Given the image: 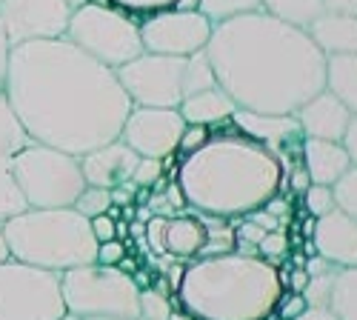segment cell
I'll list each match as a JSON object with an SVG mask.
<instances>
[{
    "label": "cell",
    "mask_w": 357,
    "mask_h": 320,
    "mask_svg": "<svg viewBox=\"0 0 357 320\" xmlns=\"http://www.w3.org/2000/svg\"><path fill=\"white\" fill-rule=\"evenodd\" d=\"M312 243L320 257H326L337 269L357 266V220L340 209H332L314 220Z\"/></svg>",
    "instance_id": "17"
},
{
    "label": "cell",
    "mask_w": 357,
    "mask_h": 320,
    "mask_svg": "<svg viewBox=\"0 0 357 320\" xmlns=\"http://www.w3.org/2000/svg\"><path fill=\"white\" fill-rule=\"evenodd\" d=\"M314 220H317V218H312V215H309V218H306V223H303V235H306V238H312V231H314Z\"/></svg>",
    "instance_id": "53"
},
{
    "label": "cell",
    "mask_w": 357,
    "mask_h": 320,
    "mask_svg": "<svg viewBox=\"0 0 357 320\" xmlns=\"http://www.w3.org/2000/svg\"><path fill=\"white\" fill-rule=\"evenodd\" d=\"M9 40H6V32H3V26H0V89H3V80H6V66H9Z\"/></svg>",
    "instance_id": "47"
},
{
    "label": "cell",
    "mask_w": 357,
    "mask_h": 320,
    "mask_svg": "<svg viewBox=\"0 0 357 320\" xmlns=\"http://www.w3.org/2000/svg\"><path fill=\"white\" fill-rule=\"evenodd\" d=\"M137 160H140V155L117 137V140L106 143V146L86 152L80 158V172H83L86 186L114 189V186H123L132 181Z\"/></svg>",
    "instance_id": "16"
},
{
    "label": "cell",
    "mask_w": 357,
    "mask_h": 320,
    "mask_svg": "<svg viewBox=\"0 0 357 320\" xmlns=\"http://www.w3.org/2000/svg\"><path fill=\"white\" fill-rule=\"evenodd\" d=\"M177 186L186 206L215 218H243L286 189V166L234 126L183 155Z\"/></svg>",
    "instance_id": "3"
},
{
    "label": "cell",
    "mask_w": 357,
    "mask_h": 320,
    "mask_svg": "<svg viewBox=\"0 0 357 320\" xmlns=\"http://www.w3.org/2000/svg\"><path fill=\"white\" fill-rule=\"evenodd\" d=\"M63 320H75V317H72V314H66V317H63Z\"/></svg>",
    "instance_id": "57"
},
{
    "label": "cell",
    "mask_w": 357,
    "mask_h": 320,
    "mask_svg": "<svg viewBox=\"0 0 357 320\" xmlns=\"http://www.w3.org/2000/svg\"><path fill=\"white\" fill-rule=\"evenodd\" d=\"M3 238L12 260L57 275L75 266L95 264L98 252L89 218L80 215L75 206L26 209L3 220Z\"/></svg>",
    "instance_id": "5"
},
{
    "label": "cell",
    "mask_w": 357,
    "mask_h": 320,
    "mask_svg": "<svg viewBox=\"0 0 357 320\" xmlns=\"http://www.w3.org/2000/svg\"><path fill=\"white\" fill-rule=\"evenodd\" d=\"M63 38L112 69L129 63L143 52L140 20L109 3H95V0H86L83 6L72 9Z\"/></svg>",
    "instance_id": "8"
},
{
    "label": "cell",
    "mask_w": 357,
    "mask_h": 320,
    "mask_svg": "<svg viewBox=\"0 0 357 320\" xmlns=\"http://www.w3.org/2000/svg\"><path fill=\"white\" fill-rule=\"evenodd\" d=\"M9 260V246H6V238H3V223H0V264Z\"/></svg>",
    "instance_id": "51"
},
{
    "label": "cell",
    "mask_w": 357,
    "mask_h": 320,
    "mask_svg": "<svg viewBox=\"0 0 357 320\" xmlns=\"http://www.w3.org/2000/svg\"><path fill=\"white\" fill-rule=\"evenodd\" d=\"M177 112H181V118L186 123L212 129L218 123L231 121V114L237 112V103L220 89V86H215V89H206V92H197V95L186 98L181 106H177Z\"/></svg>",
    "instance_id": "22"
},
{
    "label": "cell",
    "mask_w": 357,
    "mask_h": 320,
    "mask_svg": "<svg viewBox=\"0 0 357 320\" xmlns=\"http://www.w3.org/2000/svg\"><path fill=\"white\" fill-rule=\"evenodd\" d=\"M266 320H280V317H278V314H275V312H272V314H269V317H266Z\"/></svg>",
    "instance_id": "56"
},
{
    "label": "cell",
    "mask_w": 357,
    "mask_h": 320,
    "mask_svg": "<svg viewBox=\"0 0 357 320\" xmlns=\"http://www.w3.org/2000/svg\"><path fill=\"white\" fill-rule=\"evenodd\" d=\"M89 226H92V238H95L98 243H106V241L114 238V220H112L109 215L92 218V220H89Z\"/></svg>",
    "instance_id": "42"
},
{
    "label": "cell",
    "mask_w": 357,
    "mask_h": 320,
    "mask_svg": "<svg viewBox=\"0 0 357 320\" xmlns=\"http://www.w3.org/2000/svg\"><path fill=\"white\" fill-rule=\"evenodd\" d=\"M209 135H212V129H209V126H195V123H186V129H183V135H181V146H177V152L189 155V152L200 149L203 143L209 140Z\"/></svg>",
    "instance_id": "40"
},
{
    "label": "cell",
    "mask_w": 357,
    "mask_h": 320,
    "mask_svg": "<svg viewBox=\"0 0 357 320\" xmlns=\"http://www.w3.org/2000/svg\"><path fill=\"white\" fill-rule=\"evenodd\" d=\"M306 283H309L306 269H303V266H294L291 275H289V286H286V289H291V292H303Z\"/></svg>",
    "instance_id": "48"
},
{
    "label": "cell",
    "mask_w": 357,
    "mask_h": 320,
    "mask_svg": "<svg viewBox=\"0 0 357 320\" xmlns=\"http://www.w3.org/2000/svg\"><path fill=\"white\" fill-rule=\"evenodd\" d=\"M283 295L278 269L260 254L197 257L177 286V303L195 320H266Z\"/></svg>",
    "instance_id": "4"
},
{
    "label": "cell",
    "mask_w": 357,
    "mask_h": 320,
    "mask_svg": "<svg viewBox=\"0 0 357 320\" xmlns=\"http://www.w3.org/2000/svg\"><path fill=\"white\" fill-rule=\"evenodd\" d=\"M301 160L312 183L332 186L340 174L351 166L340 140H320V137H303Z\"/></svg>",
    "instance_id": "19"
},
{
    "label": "cell",
    "mask_w": 357,
    "mask_h": 320,
    "mask_svg": "<svg viewBox=\"0 0 357 320\" xmlns=\"http://www.w3.org/2000/svg\"><path fill=\"white\" fill-rule=\"evenodd\" d=\"M326 89L343 100L351 114H357V54L326 57Z\"/></svg>",
    "instance_id": "23"
},
{
    "label": "cell",
    "mask_w": 357,
    "mask_h": 320,
    "mask_svg": "<svg viewBox=\"0 0 357 320\" xmlns=\"http://www.w3.org/2000/svg\"><path fill=\"white\" fill-rule=\"evenodd\" d=\"M183 272H186V266H183V264H177V260H174V264L166 269V283H169V289H172V295L177 292V286H181Z\"/></svg>",
    "instance_id": "49"
},
{
    "label": "cell",
    "mask_w": 357,
    "mask_h": 320,
    "mask_svg": "<svg viewBox=\"0 0 357 320\" xmlns=\"http://www.w3.org/2000/svg\"><path fill=\"white\" fill-rule=\"evenodd\" d=\"M3 95L35 143L75 158L121 137L132 112L114 69L66 38L12 46Z\"/></svg>",
    "instance_id": "1"
},
{
    "label": "cell",
    "mask_w": 357,
    "mask_h": 320,
    "mask_svg": "<svg viewBox=\"0 0 357 320\" xmlns=\"http://www.w3.org/2000/svg\"><path fill=\"white\" fill-rule=\"evenodd\" d=\"M323 12H337V15H357V0H320Z\"/></svg>",
    "instance_id": "44"
},
{
    "label": "cell",
    "mask_w": 357,
    "mask_h": 320,
    "mask_svg": "<svg viewBox=\"0 0 357 320\" xmlns=\"http://www.w3.org/2000/svg\"><path fill=\"white\" fill-rule=\"evenodd\" d=\"M137 303H140V320H169V314L174 309L172 306V295H163L160 289H155V286L140 289Z\"/></svg>",
    "instance_id": "30"
},
{
    "label": "cell",
    "mask_w": 357,
    "mask_h": 320,
    "mask_svg": "<svg viewBox=\"0 0 357 320\" xmlns=\"http://www.w3.org/2000/svg\"><path fill=\"white\" fill-rule=\"evenodd\" d=\"M69 17L66 0H0V26L9 46L63 38Z\"/></svg>",
    "instance_id": "12"
},
{
    "label": "cell",
    "mask_w": 357,
    "mask_h": 320,
    "mask_svg": "<svg viewBox=\"0 0 357 320\" xmlns=\"http://www.w3.org/2000/svg\"><path fill=\"white\" fill-rule=\"evenodd\" d=\"M294 118H297V123H301L306 137L343 140L346 126L351 121V112L329 89H323V92H317L314 98H309L301 109H297Z\"/></svg>",
    "instance_id": "18"
},
{
    "label": "cell",
    "mask_w": 357,
    "mask_h": 320,
    "mask_svg": "<svg viewBox=\"0 0 357 320\" xmlns=\"http://www.w3.org/2000/svg\"><path fill=\"white\" fill-rule=\"evenodd\" d=\"M303 206L312 218H323L329 215L335 206V195H332V186H320V183H312L306 192H303Z\"/></svg>",
    "instance_id": "33"
},
{
    "label": "cell",
    "mask_w": 357,
    "mask_h": 320,
    "mask_svg": "<svg viewBox=\"0 0 357 320\" xmlns=\"http://www.w3.org/2000/svg\"><path fill=\"white\" fill-rule=\"evenodd\" d=\"M306 306H309V303H306V298H303L301 292H286V289H283V295H280V300H278V306H275V314H278L280 320H294Z\"/></svg>",
    "instance_id": "38"
},
{
    "label": "cell",
    "mask_w": 357,
    "mask_h": 320,
    "mask_svg": "<svg viewBox=\"0 0 357 320\" xmlns=\"http://www.w3.org/2000/svg\"><path fill=\"white\" fill-rule=\"evenodd\" d=\"M215 86H218V77H215L209 57H206V49L189 54L186 57V72H183V100L197 95V92L215 89Z\"/></svg>",
    "instance_id": "26"
},
{
    "label": "cell",
    "mask_w": 357,
    "mask_h": 320,
    "mask_svg": "<svg viewBox=\"0 0 357 320\" xmlns=\"http://www.w3.org/2000/svg\"><path fill=\"white\" fill-rule=\"evenodd\" d=\"M183 72H186V57L155 54V52H140L129 63L114 69L132 106H160V109H177L183 103Z\"/></svg>",
    "instance_id": "10"
},
{
    "label": "cell",
    "mask_w": 357,
    "mask_h": 320,
    "mask_svg": "<svg viewBox=\"0 0 357 320\" xmlns=\"http://www.w3.org/2000/svg\"><path fill=\"white\" fill-rule=\"evenodd\" d=\"M66 314L77 320H140V289L117 266L86 264L61 272Z\"/></svg>",
    "instance_id": "6"
},
{
    "label": "cell",
    "mask_w": 357,
    "mask_h": 320,
    "mask_svg": "<svg viewBox=\"0 0 357 320\" xmlns=\"http://www.w3.org/2000/svg\"><path fill=\"white\" fill-rule=\"evenodd\" d=\"M206 57L237 109L294 114L326 89V54L309 32L263 9L215 23Z\"/></svg>",
    "instance_id": "2"
},
{
    "label": "cell",
    "mask_w": 357,
    "mask_h": 320,
    "mask_svg": "<svg viewBox=\"0 0 357 320\" xmlns=\"http://www.w3.org/2000/svg\"><path fill=\"white\" fill-rule=\"evenodd\" d=\"M314 46L326 54H357V15L323 12L306 26Z\"/></svg>",
    "instance_id": "20"
},
{
    "label": "cell",
    "mask_w": 357,
    "mask_h": 320,
    "mask_svg": "<svg viewBox=\"0 0 357 320\" xmlns=\"http://www.w3.org/2000/svg\"><path fill=\"white\" fill-rule=\"evenodd\" d=\"M66 3H69V9H77V6H83V3H86V0H66Z\"/></svg>",
    "instance_id": "55"
},
{
    "label": "cell",
    "mask_w": 357,
    "mask_h": 320,
    "mask_svg": "<svg viewBox=\"0 0 357 320\" xmlns=\"http://www.w3.org/2000/svg\"><path fill=\"white\" fill-rule=\"evenodd\" d=\"M106 3L129 15H152L160 9H172L177 0H106Z\"/></svg>",
    "instance_id": "36"
},
{
    "label": "cell",
    "mask_w": 357,
    "mask_h": 320,
    "mask_svg": "<svg viewBox=\"0 0 357 320\" xmlns=\"http://www.w3.org/2000/svg\"><path fill=\"white\" fill-rule=\"evenodd\" d=\"M337 266L335 269H326V272H317V275H309V283L303 289V298L309 306H329V298H332V286H335V277H337Z\"/></svg>",
    "instance_id": "31"
},
{
    "label": "cell",
    "mask_w": 357,
    "mask_h": 320,
    "mask_svg": "<svg viewBox=\"0 0 357 320\" xmlns=\"http://www.w3.org/2000/svg\"><path fill=\"white\" fill-rule=\"evenodd\" d=\"M286 183H291V192H297V195H303V192L312 186V181H309V174H306L303 166H301V169H294V172H291V178L286 174Z\"/></svg>",
    "instance_id": "46"
},
{
    "label": "cell",
    "mask_w": 357,
    "mask_h": 320,
    "mask_svg": "<svg viewBox=\"0 0 357 320\" xmlns=\"http://www.w3.org/2000/svg\"><path fill=\"white\" fill-rule=\"evenodd\" d=\"M169 320H195L186 309H172V314H169Z\"/></svg>",
    "instance_id": "52"
},
{
    "label": "cell",
    "mask_w": 357,
    "mask_h": 320,
    "mask_svg": "<svg viewBox=\"0 0 357 320\" xmlns=\"http://www.w3.org/2000/svg\"><path fill=\"white\" fill-rule=\"evenodd\" d=\"M294 320H337L329 306H306Z\"/></svg>",
    "instance_id": "45"
},
{
    "label": "cell",
    "mask_w": 357,
    "mask_h": 320,
    "mask_svg": "<svg viewBox=\"0 0 357 320\" xmlns=\"http://www.w3.org/2000/svg\"><path fill=\"white\" fill-rule=\"evenodd\" d=\"M61 275L3 260L0 264V320H63Z\"/></svg>",
    "instance_id": "9"
},
{
    "label": "cell",
    "mask_w": 357,
    "mask_h": 320,
    "mask_svg": "<svg viewBox=\"0 0 357 320\" xmlns=\"http://www.w3.org/2000/svg\"><path fill=\"white\" fill-rule=\"evenodd\" d=\"M260 9L283 23L301 26V29H306L317 15H323L320 0H260Z\"/></svg>",
    "instance_id": "24"
},
{
    "label": "cell",
    "mask_w": 357,
    "mask_h": 320,
    "mask_svg": "<svg viewBox=\"0 0 357 320\" xmlns=\"http://www.w3.org/2000/svg\"><path fill=\"white\" fill-rule=\"evenodd\" d=\"M149 212L152 215H160V218H174V215H181V209L172 203V197L166 192H158L152 195V200H149Z\"/></svg>",
    "instance_id": "41"
},
{
    "label": "cell",
    "mask_w": 357,
    "mask_h": 320,
    "mask_svg": "<svg viewBox=\"0 0 357 320\" xmlns=\"http://www.w3.org/2000/svg\"><path fill=\"white\" fill-rule=\"evenodd\" d=\"M332 195H335V206L357 220V166H349L332 183Z\"/></svg>",
    "instance_id": "29"
},
{
    "label": "cell",
    "mask_w": 357,
    "mask_h": 320,
    "mask_svg": "<svg viewBox=\"0 0 357 320\" xmlns=\"http://www.w3.org/2000/svg\"><path fill=\"white\" fill-rule=\"evenodd\" d=\"M166 223L169 218H160V215H152L143 226V235H146V243L152 249V254H163V257H172L166 252Z\"/></svg>",
    "instance_id": "35"
},
{
    "label": "cell",
    "mask_w": 357,
    "mask_h": 320,
    "mask_svg": "<svg viewBox=\"0 0 357 320\" xmlns=\"http://www.w3.org/2000/svg\"><path fill=\"white\" fill-rule=\"evenodd\" d=\"M197 12H203L212 23H223L237 15L260 12V0H197Z\"/></svg>",
    "instance_id": "28"
},
{
    "label": "cell",
    "mask_w": 357,
    "mask_h": 320,
    "mask_svg": "<svg viewBox=\"0 0 357 320\" xmlns=\"http://www.w3.org/2000/svg\"><path fill=\"white\" fill-rule=\"evenodd\" d=\"M72 206H75L80 215H86L89 220H92V218L109 212V206H112V192H109V189H100V186H86V189L77 195V200L72 203Z\"/></svg>",
    "instance_id": "32"
},
{
    "label": "cell",
    "mask_w": 357,
    "mask_h": 320,
    "mask_svg": "<svg viewBox=\"0 0 357 320\" xmlns=\"http://www.w3.org/2000/svg\"><path fill=\"white\" fill-rule=\"evenodd\" d=\"M12 178L29 209L72 206L86 189L80 158L35 140H29L12 158Z\"/></svg>",
    "instance_id": "7"
},
{
    "label": "cell",
    "mask_w": 357,
    "mask_h": 320,
    "mask_svg": "<svg viewBox=\"0 0 357 320\" xmlns=\"http://www.w3.org/2000/svg\"><path fill=\"white\" fill-rule=\"evenodd\" d=\"M75 320H77V317H75Z\"/></svg>",
    "instance_id": "58"
},
{
    "label": "cell",
    "mask_w": 357,
    "mask_h": 320,
    "mask_svg": "<svg viewBox=\"0 0 357 320\" xmlns=\"http://www.w3.org/2000/svg\"><path fill=\"white\" fill-rule=\"evenodd\" d=\"M286 252H289V235H286L283 229L266 231L263 241L257 243V254H260L263 260H269V264H275V260L286 257Z\"/></svg>",
    "instance_id": "34"
},
{
    "label": "cell",
    "mask_w": 357,
    "mask_h": 320,
    "mask_svg": "<svg viewBox=\"0 0 357 320\" xmlns=\"http://www.w3.org/2000/svg\"><path fill=\"white\" fill-rule=\"evenodd\" d=\"M186 129V121L177 109H160V106H132L126 114L121 140L132 146L140 158H172L181 146V135Z\"/></svg>",
    "instance_id": "13"
},
{
    "label": "cell",
    "mask_w": 357,
    "mask_h": 320,
    "mask_svg": "<svg viewBox=\"0 0 357 320\" xmlns=\"http://www.w3.org/2000/svg\"><path fill=\"white\" fill-rule=\"evenodd\" d=\"M329 309L337 320H357V266L340 269L332 286Z\"/></svg>",
    "instance_id": "25"
},
{
    "label": "cell",
    "mask_w": 357,
    "mask_h": 320,
    "mask_svg": "<svg viewBox=\"0 0 357 320\" xmlns=\"http://www.w3.org/2000/svg\"><path fill=\"white\" fill-rule=\"evenodd\" d=\"M206 243V223L197 209L186 206V215H174L166 223V252L174 260H192Z\"/></svg>",
    "instance_id": "21"
},
{
    "label": "cell",
    "mask_w": 357,
    "mask_h": 320,
    "mask_svg": "<svg viewBox=\"0 0 357 320\" xmlns=\"http://www.w3.org/2000/svg\"><path fill=\"white\" fill-rule=\"evenodd\" d=\"M117 269H121L123 275H135V272H137V264H135V257L123 254V257H121V264H117Z\"/></svg>",
    "instance_id": "50"
},
{
    "label": "cell",
    "mask_w": 357,
    "mask_h": 320,
    "mask_svg": "<svg viewBox=\"0 0 357 320\" xmlns=\"http://www.w3.org/2000/svg\"><path fill=\"white\" fill-rule=\"evenodd\" d=\"M231 126L241 135L252 137L255 143H260V146H266L269 152H275L286 169H289V155L301 152L306 137L294 114H266V112L237 109L231 114Z\"/></svg>",
    "instance_id": "14"
},
{
    "label": "cell",
    "mask_w": 357,
    "mask_h": 320,
    "mask_svg": "<svg viewBox=\"0 0 357 320\" xmlns=\"http://www.w3.org/2000/svg\"><path fill=\"white\" fill-rule=\"evenodd\" d=\"M343 149H346V155H349V160H351V166H357V114H351V121H349V126H346V135H343Z\"/></svg>",
    "instance_id": "43"
},
{
    "label": "cell",
    "mask_w": 357,
    "mask_h": 320,
    "mask_svg": "<svg viewBox=\"0 0 357 320\" xmlns=\"http://www.w3.org/2000/svg\"><path fill=\"white\" fill-rule=\"evenodd\" d=\"M160 178H163V160H158V158H140L137 166H135V174H132V183L149 189V186H155Z\"/></svg>",
    "instance_id": "37"
},
{
    "label": "cell",
    "mask_w": 357,
    "mask_h": 320,
    "mask_svg": "<svg viewBox=\"0 0 357 320\" xmlns=\"http://www.w3.org/2000/svg\"><path fill=\"white\" fill-rule=\"evenodd\" d=\"M203 223H206V243L200 249L197 257H215V254H226V252H234V229H229L226 218H215V215H203Z\"/></svg>",
    "instance_id": "27"
},
{
    "label": "cell",
    "mask_w": 357,
    "mask_h": 320,
    "mask_svg": "<svg viewBox=\"0 0 357 320\" xmlns=\"http://www.w3.org/2000/svg\"><path fill=\"white\" fill-rule=\"evenodd\" d=\"M123 254H126V243H123L121 238H112V241H106V243H98L95 264H100V266H117Z\"/></svg>",
    "instance_id": "39"
},
{
    "label": "cell",
    "mask_w": 357,
    "mask_h": 320,
    "mask_svg": "<svg viewBox=\"0 0 357 320\" xmlns=\"http://www.w3.org/2000/svg\"><path fill=\"white\" fill-rule=\"evenodd\" d=\"M174 9H197V0H177Z\"/></svg>",
    "instance_id": "54"
},
{
    "label": "cell",
    "mask_w": 357,
    "mask_h": 320,
    "mask_svg": "<svg viewBox=\"0 0 357 320\" xmlns=\"http://www.w3.org/2000/svg\"><path fill=\"white\" fill-rule=\"evenodd\" d=\"M215 23L197 9H160L140 20L143 52L189 57L206 49Z\"/></svg>",
    "instance_id": "11"
},
{
    "label": "cell",
    "mask_w": 357,
    "mask_h": 320,
    "mask_svg": "<svg viewBox=\"0 0 357 320\" xmlns=\"http://www.w3.org/2000/svg\"><path fill=\"white\" fill-rule=\"evenodd\" d=\"M32 140L26 135V129L20 126L17 114L12 112L3 89H0V223L26 212V200L12 178V158Z\"/></svg>",
    "instance_id": "15"
}]
</instances>
